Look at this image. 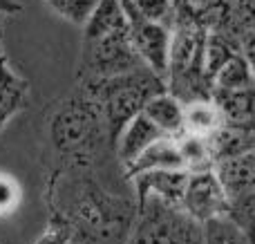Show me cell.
Listing matches in <instances>:
<instances>
[{
	"label": "cell",
	"instance_id": "1",
	"mask_svg": "<svg viewBox=\"0 0 255 244\" xmlns=\"http://www.w3.org/2000/svg\"><path fill=\"white\" fill-rule=\"evenodd\" d=\"M45 204L67 222L76 244H126L136 218V197L112 191L92 170L49 173Z\"/></svg>",
	"mask_w": 255,
	"mask_h": 244
},
{
	"label": "cell",
	"instance_id": "2",
	"mask_svg": "<svg viewBox=\"0 0 255 244\" xmlns=\"http://www.w3.org/2000/svg\"><path fill=\"white\" fill-rule=\"evenodd\" d=\"M45 173L92 170L99 173L108 157H115V141L99 110L97 99L85 85L76 83L45 117Z\"/></svg>",
	"mask_w": 255,
	"mask_h": 244
},
{
	"label": "cell",
	"instance_id": "3",
	"mask_svg": "<svg viewBox=\"0 0 255 244\" xmlns=\"http://www.w3.org/2000/svg\"><path fill=\"white\" fill-rule=\"evenodd\" d=\"M90 90L99 103L103 119L108 123L110 137L117 146V139L124 132V128L141 115L145 103L154 97V94L168 90L166 81L152 72L148 65H139L124 74H115L108 79L94 81V83H81Z\"/></svg>",
	"mask_w": 255,
	"mask_h": 244
},
{
	"label": "cell",
	"instance_id": "4",
	"mask_svg": "<svg viewBox=\"0 0 255 244\" xmlns=\"http://www.w3.org/2000/svg\"><path fill=\"white\" fill-rule=\"evenodd\" d=\"M126 244H204V224L181 206L143 197L136 200V218Z\"/></svg>",
	"mask_w": 255,
	"mask_h": 244
},
{
	"label": "cell",
	"instance_id": "5",
	"mask_svg": "<svg viewBox=\"0 0 255 244\" xmlns=\"http://www.w3.org/2000/svg\"><path fill=\"white\" fill-rule=\"evenodd\" d=\"M143 65L130 38V25L106 34H83L76 83H94Z\"/></svg>",
	"mask_w": 255,
	"mask_h": 244
},
{
	"label": "cell",
	"instance_id": "6",
	"mask_svg": "<svg viewBox=\"0 0 255 244\" xmlns=\"http://www.w3.org/2000/svg\"><path fill=\"white\" fill-rule=\"evenodd\" d=\"M229 206H231V197L226 193V188L222 186L215 168L188 173L181 209L190 218H195L197 222L204 224L213 218L229 215Z\"/></svg>",
	"mask_w": 255,
	"mask_h": 244
},
{
	"label": "cell",
	"instance_id": "7",
	"mask_svg": "<svg viewBox=\"0 0 255 244\" xmlns=\"http://www.w3.org/2000/svg\"><path fill=\"white\" fill-rule=\"evenodd\" d=\"M128 22H130V38L134 45L139 58L143 65H148L152 72H157L163 81L168 76V58H170V38H172V27L159 25V22L143 20L139 16L128 13Z\"/></svg>",
	"mask_w": 255,
	"mask_h": 244
},
{
	"label": "cell",
	"instance_id": "8",
	"mask_svg": "<svg viewBox=\"0 0 255 244\" xmlns=\"http://www.w3.org/2000/svg\"><path fill=\"white\" fill-rule=\"evenodd\" d=\"M29 81L13 70L0 38V132L29 108Z\"/></svg>",
	"mask_w": 255,
	"mask_h": 244
},
{
	"label": "cell",
	"instance_id": "9",
	"mask_svg": "<svg viewBox=\"0 0 255 244\" xmlns=\"http://www.w3.org/2000/svg\"><path fill=\"white\" fill-rule=\"evenodd\" d=\"M186 182H188V170L179 168L145 170V173H139L130 179L136 200L157 197V200L177 206H181V200H184Z\"/></svg>",
	"mask_w": 255,
	"mask_h": 244
},
{
	"label": "cell",
	"instance_id": "10",
	"mask_svg": "<svg viewBox=\"0 0 255 244\" xmlns=\"http://www.w3.org/2000/svg\"><path fill=\"white\" fill-rule=\"evenodd\" d=\"M161 137H168L163 134L148 117L141 112L136 115L134 119L124 128V132L119 134L117 139V146H115V155H117V164L121 168V175H124L126 168H130L132 164L136 161V157L145 150L148 146H152L157 139Z\"/></svg>",
	"mask_w": 255,
	"mask_h": 244
},
{
	"label": "cell",
	"instance_id": "11",
	"mask_svg": "<svg viewBox=\"0 0 255 244\" xmlns=\"http://www.w3.org/2000/svg\"><path fill=\"white\" fill-rule=\"evenodd\" d=\"M215 173L229 197L255 191V148L220 159L215 164Z\"/></svg>",
	"mask_w": 255,
	"mask_h": 244
},
{
	"label": "cell",
	"instance_id": "12",
	"mask_svg": "<svg viewBox=\"0 0 255 244\" xmlns=\"http://www.w3.org/2000/svg\"><path fill=\"white\" fill-rule=\"evenodd\" d=\"M161 168L186 170L177 137H161V139H157L152 146H148L139 157H136L134 164L124 170V179L130 182V179L139 173H145V170H161Z\"/></svg>",
	"mask_w": 255,
	"mask_h": 244
},
{
	"label": "cell",
	"instance_id": "13",
	"mask_svg": "<svg viewBox=\"0 0 255 244\" xmlns=\"http://www.w3.org/2000/svg\"><path fill=\"white\" fill-rule=\"evenodd\" d=\"M226 125V117L213 97L193 99L184 103V132L213 137Z\"/></svg>",
	"mask_w": 255,
	"mask_h": 244
},
{
	"label": "cell",
	"instance_id": "14",
	"mask_svg": "<svg viewBox=\"0 0 255 244\" xmlns=\"http://www.w3.org/2000/svg\"><path fill=\"white\" fill-rule=\"evenodd\" d=\"M143 115L168 137H177L184 132V101L168 90L154 94L145 103Z\"/></svg>",
	"mask_w": 255,
	"mask_h": 244
},
{
	"label": "cell",
	"instance_id": "15",
	"mask_svg": "<svg viewBox=\"0 0 255 244\" xmlns=\"http://www.w3.org/2000/svg\"><path fill=\"white\" fill-rule=\"evenodd\" d=\"M251 88H255V74L242 52L229 58L213 79V92H240Z\"/></svg>",
	"mask_w": 255,
	"mask_h": 244
},
{
	"label": "cell",
	"instance_id": "16",
	"mask_svg": "<svg viewBox=\"0 0 255 244\" xmlns=\"http://www.w3.org/2000/svg\"><path fill=\"white\" fill-rule=\"evenodd\" d=\"M177 143H179V152L184 159V168L188 173L215 168V150H213L211 137L181 132L177 134Z\"/></svg>",
	"mask_w": 255,
	"mask_h": 244
},
{
	"label": "cell",
	"instance_id": "17",
	"mask_svg": "<svg viewBox=\"0 0 255 244\" xmlns=\"http://www.w3.org/2000/svg\"><path fill=\"white\" fill-rule=\"evenodd\" d=\"M124 9L132 16L143 20L159 22V25H175L177 18V0H121Z\"/></svg>",
	"mask_w": 255,
	"mask_h": 244
},
{
	"label": "cell",
	"instance_id": "18",
	"mask_svg": "<svg viewBox=\"0 0 255 244\" xmlns=\"http://www.w3.org/2000/svg\"><path fill=\"white\" fill-rule=\"evenodd\" d=\"M204 244H255L229 215L204 222Z\"/></svg>",
	"mask_w": 255,
	"mask_h": 244
},
{
	"label": "cell",
	"instance_id": "19",
	"mask_svg": "<svg viewBox=\"0 0 255 244\" xmlns=\"http://www.w3.org/2000/svg\"><path fill=\"white\" fill-rule=\"evenodd\" d=\"M56 16H61L63 20L72 22L76 27H85V22L90 20L92 11L97 9L99 0H43Z\"/></svg>",
	"mask_w": 255,
	"mask_h": 244
},
{
	"label": "cell",
	"instance_id": "20",
	"mask_svg": "<svg viewBox=\"0 0 255 244\" xmlns=\"http://www.w3.org/2000/svg\"><path fill=\"white\" fill-rule=\"evenodd\" d=\"M229 218L255 242V191L231 197Z\"/></svg>",
	"mask_w": 255,
	"mask_h": 244
},
{
	"label": "cell",
	"instance_id": "21",
	"mask_svg": "<svg viewBox=\"0 0 255 244\" xmlns=\"http://www.w3.org/2000/svg\"><path fill=\"white\" fill-rule=\"evenodd\" d=\"M22 200V191L18 179L9 173H0V218H9L18 211Z\"/></svg>",
	"mask_w": 255,
	"mask_h": 244
},
{
	"label": "cell",
	"instance_id": "22",
	"mask_svg": "<svg viewBox=\"0 0 255 244\" xmlns=\"http://www.w3.org/2000/svg\"><path fill=\"white\" fill-rule=\"evenodd\" d=\"M70 242H72V231L65 220H61L58 215H49L47 229L36 240V244H70Z\"/></svg>",
	"mask_w": 255,
	"mask_h": 244
},
{
	"label": "cell",
	"instance_id": "23",
	"mask_svg": "<svg viewBox=\"0 0 255 244\" xmlns=\"http://www.w3.org/2000/svg\"><path fill=\"white\" fill-rule=\"evenodd\" d=\"M220 2L222 0H177V7H188V9L197 11L199 16L204 18L206 13H211Z\"/></svg>",
	"mask_w": 255,
	"mask_h": 244
},
{
	"label": "cell",
	"instance_id": "24",
	"mask_svg": "<svg viewBox=\"0 0 255 244\" xmlns=\"http://www.w3.org/2000/svg\"><path fill=\"white\" fill-rule=\"evenodd\" d=\"M242 54L255 74V29H249L242 34Z\"/></svg>",
	"mask_w": 255,
	"mask_h": 244
},
{
	"label": "cell",
	"instance_id": "25",
	"mask_svg": "<svg viewBox=\"0 0 255 244\" xmlns=\"http://www.w3.org/2000/svg\"><path fill=\"white\" fill-rule=\"evenodd\" d=\"M0 13H2V16L22 13V2H18V0H0Z\"/></svg>",
	"mask_w": 255,
	"mask_h": 244
},
{
	"label": "cell",
	"instance_id": "26",
	"mask_svg": "<svg viewBox=\"0 0 255 244\" xmlns=\"http://www.w3.org/2000/svg\"><path fill=\"white\" fill-rule=\"evenodd\" d=\"M4 18H7V16H2V13H0V38L4 36Z\"/></svg>",
	"mask_w": 255,
	"mask_h": 244
},
{
	"label": "cell",
	"instance_id": "27",
	"mask_svg": "<svg viewBox=\"0 0 255 244\" xmlns=\"http://www.w3.org/2000/svg\"><path fill=\"white\" fill-rule=\"evenodd\" d=\"M70 244H76V242H70Z\"/></svg>",
	"mask_w": 255,
	"mask_h": 244
}]
</instances>
